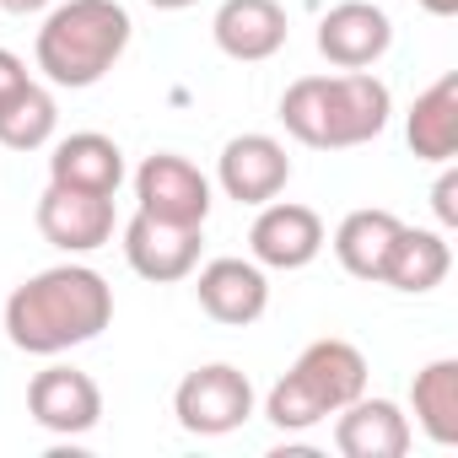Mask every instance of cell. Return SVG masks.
Masks as SVG:
<instances>
[{
  "instance_id": "1",
  "label": "cell",
  "mask_w": 458,
  "mask_h": 458,
  "mask_svg": "<svg viewBox=\"0 0 458 458\" xmlns=\"http://www.w3.org/2000/svg\"><path fill=\"white\" fill-rule=\"evenodd\" d=\"M114 324V286L87 265H55L6 297V340L28 356H60Z\"/></svg>"
},
{
  "instance_id": "2",
  "label": "cell",
  "mask_w": 458,
  "mask_h": 458,
  "mask_svg": "<svg viewBox=\"0 0 458 458\" xmlns=\"http://www.w3.org/2000/svg\"><path fill=\"white\" fill-rule=\"evenodd\" d=\"M394 98L372 71H340V76H297L281 92V124L292 140L313 151H351L388 130Z\"/></svg>"
},
{
  "instance_id": "3",
  "label": "cell",
  "mask_w": 458,
  "mask_h": 458,
  "mask_svg": "<svg viewBox=\"0 0 458 458\" xmlns=\"http://www.w3.org/2000/svg\"><path fill=\"white\" fill-rule=\"evenodd\" d=\"M130 49V12L119 0H65L38 28V71L55 87H98Z\"/></svg>"
},
{
  "instance_id": "4",
  "label": "cell",
  "mask_w": 458,
  "mask_h": 458,
  "mask_svg": "<svg viewBox=\"0 0 458 458\" xmlns=\"http://www.w3.org/2000/svg\"><path fill=\"white\" fill-rule=\"evenodd\" d=\"M361 394H367V356L351 340H335L329 335V340H313L292 361V372L270 388L265 415L281 431H308V426H318L324 415L345 410Z\"/></svg>"
},
{
  "instance_id": "5",
  "label": "cell",
  "mask_w": 458,
  "mask_h": 458,
  "mask_svg": "<svg viewBox=\"0 0 458 458\" xmlns=\"http://www.w3.org/2000/svg\"><path fill=\"white\" fill-rule=\"evenodd\" d=\"M173 415L189 437H226L254 415V383L233 361L194 367L173 394Z\"/></svg>"
},
{
  "instance_id": "6",
  "label": "cell",
  "mask_w": 458,
  "mask_h": 458,
  "mask_svg": "<svg viewBox=\"0 0 458 458\" xmlns=\"http://www.w3.org/2000/svg\"><path fill=\"white\" fill-rule=\"evenodd\" d=\"M135 199L146 216L173 221V226H205L210 216V178L178 157V151H157L135 167Z\"/></svg>"
},
{
  "instance_id": "7",
  "label": "cell",
  "mask_w": 458,
  "mask_h": 458,
  "mask_svg": "<svg viewBox=\"0 0 458 458\" xmlns=\"http://www.w3.org/2000/svg\"><path fill=\"white\" fill-rule=\"evenodd\" d=\"M324 243H329L324 238V216L313 205H297V199L259 205L254 233H249L254 265H265V270H308L324 254Z\"/></svg>"
},
{
  "instance_id": "8",
  "label": "cell",
  "mask_w": 458,
  "mask_h": 458,
  "mask_svg": "<svg viewBox=\"0 0 458 458\" xmlns=\"http://www.w3.org/2000/svg\"><path fill=\"white\" fill-rule=\"evenodd\" d=\"M216 183L238 205H270L292 183V157L276 135H259V130L233 135L216 157Z\"/></svg>"
},
{
  "instance_id": "9",
  "label": "cell",
  "mask_w": 458,
  "mask_h": 458,
  "mask_svg": "<svg viewBox=\"0 0 458 458\" xmlns=\"http://www.w3.org/2000/svg\"><path fill=\"white\" fill-rule=\"evenodd\" d=\"M199 243H205V226H173V221H157L146 210L130 216L124 226V259L140 281H189L199 270Z\"/></svg>"
},
{
  "instance_id": "10",
  "label": "cell",
  "mask_w": 458,
  "mask_h": 458,
  "mask_svg": "<svg viewBox=\"0 0 458 458\" xmlns=\"http://www.w3.org/2000/svg\"><path fill=\"white\" fill-rule=\"evenodd\" d=\"M28 415L55 437H87L103 420V388L81 367H44L28 383Z\"/></svg>"
},
{
  "instance_id": "11",
  "label": "cell",
  "mask_w": 458,
  "mask_h": 458,
  "mask_svg": "<svg viewBox=\"0 0 458 458\" xmlns=\"http://www.w3.org/2000/svg\"><path fill=\"white\" fill-rule=\"evenodd\" d=\"M388 44H394V22L372 0H340L318 22V55L335 71H367L388 55Z\"/></svg>"
},
{
  "instance_id": "12",
  "label": "cell",
  "mask_w": 458,
  "mask_h": 458,
  "mask_svg": "<svg viewBox=\"0 0 458 458\" xmlns=\"http://www.w3.org/2000/svg\"><path fill=\"white\" fill-rule=\"evenodd\" d=\"M38 233L65 254H92L114 238V194H81L49 183L38 199Z\"/></svg>"
},
{
  "instance_id": "13",
  "label": "cell",
  "mask_w": 458,
  "mask_h": 458,
  "mask_svg": "<svg viewBox=\"0 0 458 458\" xmlns=\"http://www.w3.org/2000/svg\"><path fill=\"white\" fill-rule=\"evenodd\" d=\"M194 297L216 324L249 329L270 308V281H265V265H254V259H210L194 276Z\"/></svg>"
},
{
  "instance_id": "14",
  "label": "cell",
  "mask_w": 458,
  "mask_h": 458,
  "mask_svg": "<svg viewBox=\"0 0 458 458\" xmlns=\"http://www.w3.org/2000/svg\"><path fill=\"white\" fill-rule=\"evenodd\" d=\"M210 33H216V49L226 60L259 65V60L286 49L292 28H286V6H281V0H221Z\"/></svg>"
},
{
  "instance_id": "15",
  "label": "cell",
  "mask_w": 458,
  "mask_h": 458,
  "mask_svg": "<svg viewBox=\"0 0 458 458\" xmlns=\"http://www.w3.org/2000/svg\"><path fill=\"white\" fill-rule=\"evenodd\" d=\"M335 447L345 458H404L410 453V415L394 399H351L335 410Z\"/></svg>"
},
{
  "instance_id": "16",
  "label": "cell",
  "mask_w": 458,
  "mask_h": 458,
  "mask_svg": "<svg viewBox=\"0 0 458 458\" xmlns=\"http://www.w3.org/2000/svg\"><path fill=\"white\" fill-rule=\"evenodd\" d=\"M49 183L81 189V194H119V183H124V151H119V140H108L98 130H76V135L55 140V151H49Z\"/></svg>"
},
{
  "instance_id": "17",
  "label": "cell",
  "mask_w": 458,
  "mask_h": 458,
  "mask_svg": "<svg viewBox=\"0 0 458 458\" xmlns=\"http://www.w3.org/2000/svg\"><path fill=\"white\" fill-rule=\"evenodd\" d=\"M447 270H453V249H447L442 233H426V226H399V238H394L377 281L394 286V292L420 297V292H437L447 281Z\"/></svg>"
},
{
  "instance_id": "18",
  "label": "cell",
  "mask_w": 458,
  "mask_h": 458,
  "mask_svg": "<svg viewBox=\"0 0 458 458\" xmlns=\"http://www.w3.org/2000/svg\"><path fill=\"white\" fill-rule=\"evenodd\" d=\"M404 140L420 162H453L458 151V76H437L415 108H410V124H404Z\"/></svg>"
},
{
  "instance_id": "19",
  "label": "cell",
  "mask_w": 458,
  "mask_h": 458,
  "mask_svg": "<svg viewBox=\"0 0 458 458\" xmlns=\"http://www.w3.org/2000/svg\"><path fill=\"white\" fill-rule=\"evenodd\" d=\"M399 216L394 210H351L340 226H335V259L345 265V276H356V281H377L383 276V259H388V249H394V238H399Z\"/></svg>"
},
{
  "instance_id": "20",
  "label": "cell",
  "mask_w": 458,
  "mask_h": 458,
  "mask_svg": "<svg viewBox=\"0 0 458 458\" xmlns=\"http://www.w3.org/2000/svg\"><path fill=\"white\" fill-rule=\"evenodd\" d=\"M410 410H415V426L437 442V447H453L458 442V361L453 356H437L415 372L410 383Z\"/></svg>"
},
{
  "instance_id": "21",
  "label": "cell",
  "mask_w": 458,
  "mask_h": 458,
  "mask_svg": "<svg viewBox=\"0 0 458 458\" xmlns=\"http://www.w3.org/2000/svg\"><path fill=\"white\" fill-rule=\"evenodd\" d=\"M55 124H60V108H55V92L28 81V92H17L6 108H0V146L12 151H38L55 140Z\"/></svg>"
},
{
  "instance_id": "22",
  "label": "cell",
  "mask_w": 458,
  "mask_h": 458,
  "mask_svg": "<svg viewBox=\"0 0 458 458\" xmlns=\"http://www.w3.org/2000/svg\"><path fill=\"white\" fill-rule=\"evenodd\" d=\"M442 167H447V162H442ZM431 205H437V221H442V226H458V173H453V167L437 178Z\"/></svg>"
},
{
  "instance_id": "23",
  "label": "cell",
  "mask_w": 458,
  "mask_h": 458,
  "mask_svg": "<svg viewBox=\"0 0 458 458\" xmlns=\"http://www.w3.org/2000/svg\"><path fill=\"white\" fill-rule=\"evenodd\" d=\"M28 81H33V76H28V65H22L12 49H0V108H6L17 92H28Z\"/></svg>"
},
{
  "instance_id": "24",
  "label": "cell",
  "mask_w": 458,
  "mask_h": 458,
  "mask_svg": "<svg viewBox=\"0 0 458 458\" xmlns=\"http://www.w3.org/2000/svg\"><path fill=\"white\" fill-rule=\"evenodd\" d=\"M49 6V0H0V12H12V17H38Z\"/></svg>"
},
{
  "instance_id": "25",
  "label": "cell",
  "mask_w": 458,
  "mask_h": 458,
  "mask_svg": "<svg viewBox=\"0 0 458 458\" xmlns=\"http://www.w3.org/2000/svg\"><path fill=\"white\" fill-rule=\"evenodd\" d=\"M420 6H426L431 17H453V12H458V0H420Z\"/></svg>"
},
{
  "instance_id": "26",
  "label": "cell",
  "mask_w": 458,
  "mask_h": 458,
  "mask_svg": "<svg viewBox=\"0 0 458 458\" xmlns=\"http://www.w3.org/2000/svg\"><path fill=\"white\" fill-rule=\"evenodd\" d=\"M146 6H157V12H183V6H194V0H146Z\"/></svg>"
}]
</instances>
